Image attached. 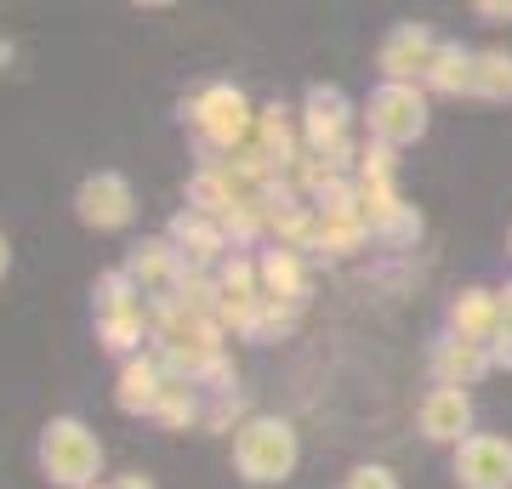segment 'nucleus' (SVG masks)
<instances>
[{
    "instance_id": "obj_10",
    "label": "nucleus",
    "mask_w": 512,
    "mask_h": 489,
    "mask_svg": "<svg viewBox=\"0 0 512 489\" xmlns=\"http://www.w3.org/2000/svg\"><path fill=\"white\" fill-rule=\"evenodd\" d=\"M433 376H439V387H473V381L490 376V347L484 342H467V336H444V342H433Z\"/></svg>"
},
{
    "instance_id": "obj_20",
    "label": "nucleus",
    "mask_w": 512,
    "mask_h": 489,
    "mask_svg": "<svg viewBox=\"0 0 512 489\" xmlns=\"http://www.w3.org/2000/svg\"><path fill=\"white\" fill-rule=\"evenodd\" d=\"M154 421H160V427H177V433H183V427H194V421H205L194 381L165 376V393H160V404H154Z\"/></svg>"
},
{
    "instance_id": "obj_6",
    "label": "nucleus",
    "mask_w": 512,
    "mask_h": 489,
    "mask_svg": "<svg viewBox=\"0 0 512 489\" xmlns=\"http://www.w3.org/2000/svg\"><path fill=\"white\" fill-rule=\"evenodd\" d=\"M74 211L86 228H126L137 217V194H131V182L120 171H97V177L80 182V194H74Z\"/></svg>"
},
{
    "instance_id": "obj_16",
    "label": "nucleus",
    "mask_w": 512,
    "mask_h": 489,
    "mask_svg": "<svg viewBox=\"0 0 512 489\" xmlns=\"http://www.w3.org/2000/svg\"><path fill=\"white\" fill-rule=\"evenodd\" d=\"M251 143L262 148V160L274 165V171H291V165H296L291 109H285V103H268V109L256 114V131H251Z\"/></svg>"
},
{
    "instance_id": "obj_21",
    "label": "nucleus",
    "mask_w": 512,
    "mask_h": 489,
    "mask_svg": "<svg viewBox=\"0 0 512 489\" xmlns=\"http://www.w3.org/2000/svg\"><path fill=\"white\" fill-rule=\"evenodd\" d=\"M473 97H490V103H507L512 97V52H473Z\"/></svg>"
},
{
    "instance_id": "obj_29",
    "label": "nucleus",
    "mask_w": 512,
    "mask_h": 489,
    "mask_svg": "<svg viewBox=\"0 0 512 489\" xmlns=\"http://www.w3.org/2000/svg\"><path fill=\"white\" fill-rule=\"evenodd\" d=\"M6 268H12V251H6V234H0V279H6Z\"/></svg>"
},
{
    "instance_id": "obj_32",
    "label": "nucleus",
    "mask_w": 512,
    "mask_h": 489,
    "mask_svg": "<svg viewBox=\"0 0 512 489\" xmlns=\"http://www.w3.org/2000/svg\"><path fill=\"white\" fill-rule=\"evenodd\" d=\"M92 489H103V484H92Z\"/></svg>"
},
{
    "instance_id": "obj_12",
    "label": "nucleus",
    "mask_w": 512,
    "mask_h": 489,
    "mask_svg": "<svg viewBox=\"0 0 512 489\" xmlns=\"http://www.w3.org/2000/svg\"><path fill=\"white\" fill-rule=\"evenodd\" d=\"M160 393H165L160 353H137V359L120 364V393H114V399H120V410H126V416H154Z\"/></svg>"
},
{
    "instance_id": "obj_9",
    "label": "nucleus",
    "mask_w": 512,
    "mask_h": 489,
    "mask_svg": "<svg viewBox=\"0 0 512 489\" xmlns=\"http://www.w3.org/2000/svg\"><path fill=\"white\" fill-rule=\"evenodd\" d=\"M421 438H433V444H467L473 438V399L461 393V387H433L427 399H421Z\"/></svg>"
},
{
    "instance_id": "obj_3",
    "label": "nucleus",
    "mask_w": 512,
    "mask_h": 489,
    "mask_svg": "<svg viewBox=\"0 0 512 489\" xmlns=\"http://www.w3.org/2000/svg\"><path fill=\"white\" fill-rule=\"evenodd\" d=\"M183 120H194L200 126V143L211 148V154H239V148L251 143V131H256V114L251 103H245V91L239 86H211L200 91L194 103H183Z\"/></svg>"
},
{
    "instance_id": "obj_11",
    "label": "nucleus",
    "mask_w": 512,
    "mask_h": 489,
    "mask_svg": "<svg viewBox=\"0 0 512 489\" xmlns=\"http://www.w3.org/2000/svg\"><path fill=\"white\" fill-rule=\"evenodd\" d=\"M450 325H456V336H467V342H484L490 347L501 330H507V308H501V296L495 290H461L456 302H450Z\"/></svg>"
},
{
    "instance_id": "obj_4",
    "label": "nucleus",
    "mask_w": 512,
    "mask_h": 489,
    "mask_svg": "<svg viewBox=\"0 0 512 489\" xmlns=\"http://www.w3.org/2000/svg\"><path fill=\"white\" fill-rule=\"evenodd\" d=\"M365 114H370V137L387 148L416 143L421 131H427V97L416 86H376Z\"/></svg>"
},
{
    "instance_id": "obj_2",
    "label": "nucleus",
    "mask_w": 512,
    "mask_h": 489,
    "mask_svg": "<svg viewBox=\"0 0 512 489\" xmlns=\"http://www.w3.org/2000/svg\"><path fill=\"white\" fill-rule=\"evenodd\" d=\"M234 467L245 484H279L296 467V433L279 416H251L234 427Z\"/></svg>"
},
{
    "instance_id": "obj_28",
    "label": "nucleus",
    "mask_w": 512,
    "mask_h": 489,
    "mask_svg": "<svg viewBox=\"0 0 512 489\" xmlns=\"http://www.w3.org/2000/svg\"><path fill=\"white\" fill-rule=\"evenodd\" d=\"M114 489H154V478H143V472H131V478H120Z\"/></svg>"
},
{
    "instance_id": "obj_1",
    "label": "nucleus",
    "mask_w": 512,
    "mask_h": 489,
    "mask_svg": "<svg viewBox=\"0 0 512 489\" xmlns=\"http://www.w3.org/2000/svg\"><path fill=\"white\" fill-rule=\"evenodd\" d=\"M40 472L63 489H92L97 472H103V444H97V433L74 416L46 421V433H40Z\"/></svg>"
},
{
    "instance_id": "obj_30",
    "label": "nucleus",
    "mask_w": 512,
    "mask_h": 489,
    "mask_svg": "<svg viewBox=\"0 0 512 489\" xmlns=\"http://www.w3.org/2000/svg\"><path fill=\"white\" fill-rule=\"evenodd\" d=\"M0 63H12V46H0Z\"/></svg>"
},
{
    "instance_id": "obj_27",
    "label": "nucleus",
    "mask_w": 512,
    "mask_h": 489,
    "mask_svg": "<svg viewBox=\"0 0 512 489\" xmlns=\"http://www.w3.org/2000/svg\"><path fill=\"white\" fill-rule=\"evenodd\" d=\"M478 18H495V23L512 18V0H507V6H501V0H478Z\"/></svg>"
},
{
    "instance_id": "obj_7",
    "label": "nucleus",
    "mask_w": 512,
    "mask_h": 489,
    "mask_svg": "<svg viewBox=\"0 0 512 489\" xmlns=\"http://www.w3.org/2000/svg\"><path fill=\"white\" fill-rule=\"evenodd\" d=\"M456 484L461 489H512V438L473 433L456 450Z\"/></svg>"
},
{
    "instance_id": "obj_8",
    "label": "nucleus",
    "mask_w": 512,
    "mask_h": 489,
    "mask_svg": "<svg viewBox=\"0 0 512 489\" xmlns=\"http://www.w3.org/2000/svg\"><path fill=\"white\" fill-rule=\"evenodd\" d=\"M302 120H308V148L313 154H325V160L348 165V97L336 86H313L308 103H302Z\"/></svg>"
},
{
    "instance_id": "obj_22",
    "label": "nucleus",
    "mask_w": 512,
    "mask_h": 489,
    "mask_svg": "<svg viewBox=\"0 0 512 489\" xmlns=\"http://www.w3.org/2000/svg\"><path fill=\"white\" fill-rule=\"evenodd\" d=\"M370 239L365 217H319V234H313V251L325 256H353Z\"/></svg>"
},
{
    "instance_id": "obj_18",
    "label": "nucleus",
    "mask_w": 512,
    "mask_h": 489,
    "mask_svg": "<svg viewBox=\"0 0 512 489\" xmlns=\"http://www.w3.org/2000/svg\"><path fill=\"white\" fill-rule=\"evenodd\" d=\"M427 86L444 91V97L473 91V52H461L456 40H439V57H433V69H427Z\"/></svg>"
},
{
    "instance_id": "obj_15",
    "label": "nucleus",
    "mask_w": 512,
    "mask_h": 489,
    "mask_svg": "<svg viewBox=\"0 0 512 489\" xmlns=\"http://www.w3.org/2000/svg\"><path fill=\"white\" fill-rule=\"evenodd\" d=\"M256 273H262V296H274V302H302V296H308V273H302V256L285 251V245L262 251Z\"/></svg>"
},
{
    "instance_id": "obj_31",
    "label": "nucleus",
    "mask_w": 512,
    "mask_h": 489,
    "mask_svg": "<svg viewBox=\"0 0 512 489\" xmlns=\"http://www.w3.org/2000/svg\"><path fill=\"white\" fill-rule=\"evenodd\" d=\"M507 251H512V239H507Z\"/></svg>"
},
{
    "instance_id": "obj_13",
    "label": "nucleus",
    "mask_w": 512,
    "mask_h": 489,
    "mask_svg": "<svg viewBox=\"0 0 512 489\" xmlns=\"http://www.w3.org/2000/svg\"><path fill=\"white\" fill-rule=\"evenodd\" d=\"M126 273L137 279V290L171 296V290H177V279H183V256H177V245H171V239H143V245L131 251Z\"/></svg>"
},
{
    "instance_id": "obj_17",
    "label": "nucleus",
    "mask_w": 512,
    "mask_h": 489,
    "mask_svg": "<svg viewBox=\"0 0 512 489\" xmlns=\"http://www.w3.org/2000/svg\"><path fill=\"white\" fill-rule=\"evenodd\" d=\"M154 336V319H148L143 308H126L114 313V319H97V342L109 347V353H120V359H137V347Z\"/></svg>"
},
{
    "instance_id": "obj_5",
    "label": "nucleus",
    "mask_w": 512,
    "mask_h": 489,
    "mask_svg": "<svg viewBox=\"0 0 512 489\" xmlns=\"http://www.w3.org/2000/svg\"><path fill=\"white\" fill-rule=\"evenodd\" d=\"M433 57H439V40L427 35V23H393L382 35V52H376L382 86H416V80H427Z\"/></svg>"
},
{
    "instance_id": "obj_23",
    "label": "nucleus",
    "mask_w": 512,
    "mask_h": 489,
    "mask_svg": "<svg viewBox=\"0 0 512 489\" xmlns=\"http://www.w3.org/2000/svg\"><path fill=\"white\" fill-rule=\"evenodd\" d=\"M97 319H114V313H126V308H143V302H137V296H143V290H137V279H131L126 268H114V273H103V279H97Z\"/></svg>"
},
{
    "instance_id": "obj_24",
    "label": "nucleus",
    "mask_w": 512,
    "mask_h": 489,
    "mask_svg": "<svg viewBox=\"0 0 512 489\" xmlns=\"http://www.w3.org/2000/svg\"><path fill=\"white\" fill-rule=\"evenodd\" d=\"M359 182H393V148L370 143L365 154H359Z\"/></svg>"
},
{
    "instance_id": "obj_14",
    "label": "nucleus",
    "mask_w": 512,
    "mask_h": 489,
    "mask_svg": "<svg viewBox=\"0 0 512 489\" xmlns=\"http://www.w3.org/2000/svg\"><path fill=\"white\" fill-rule=\"evenodd\" d=\"M171 245H177V256L183 262H194V268H205V262H217L222 251H228V234H222V222L200 217V211H177L171 217Z\"/></svg>"
},
{
    "instance_id": "obj_26",
    "label": "nucleus",
    "mask_w": 512,
    "mask_h": 489,
    "mask_svg": "<svg viewBox=\"0 0 512 489\" xmlns=\"http://www.w3.org/2000/svg\"><path fill=\"white\" fill-rule=\"evenodd\" d=\"M490 359H495V364H507V370H512V330H501V336L490 342Z\"/></svg>"
},
{
    "instance_id": "obj_25",
    "label": "nucleus",
    "mask_w": 512,
    "mask_h": 489,
    "mask_svg": "<svg viewBox=\"0 0 512 489\" xmlns=\"http://www.w3.org/2000/svg\"><path fill=\"white\" fill-rule=\"evenodd\" d=\"M342 489H399V478L387 467H353L348 478H342Z\"/></svg>"
},
{
    "instance_id": "obj_19",
    "label": "nucleus",
    "mask_w": 512,
    "mask_h": 489,
    "mask_svg": "<svg viewBox=\"0 0 512 489\" xmlns=\"http://www.w3.org/2000/svg\"><path fill=\"white\" fill-rule=\"evenodd\" d=\"M188 211H200V217L222 222L234 211V194H228V177H222V165H205L188 177Z\"/></svg>"
}]
</instances>
